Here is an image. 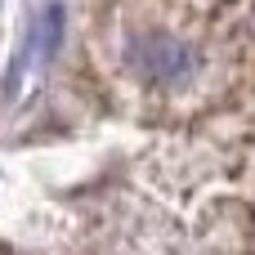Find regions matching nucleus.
<instances>
[{"instance_id":"obj_1","label":"nucleus","mask_w":255,"mask_h":255,"mask_svg":"<svg viewBox=\"0 0 255 255\" xmlns=\"http://www.w3.org/2000/svg\"><path fill=\"white\" fill-rule=\"evenodd\" d=\"M134 63H139L152 81H175V76L188 72L193 54H188L179 40H170V36H139V40H134Z\"/></svg>"}]
</instances>
